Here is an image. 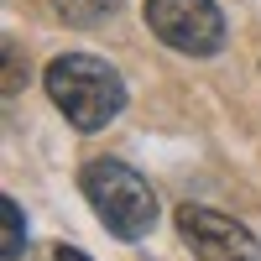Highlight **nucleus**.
I'll list each match as a JSON object with an SVG mask.
<instances>
[{"mask_svg":"<svg viewBox=\"0 0 261 261\" xmlns=\"http://www.w3.org/2000/svg\"><path fill=\"white\" fill-rule=\"evenodd\" d=\"M42 84H47L53 105L63 110V120H68L73 130H105L125 110V79L105 58H94V53H63V58H53L47 73H42Z\"/></svg>","mask_w":261,"mask_h":261,"instance_id":"1","label":"nucleus"},{"mask_svg":"<svg viewBox=\"0 0 261 261\" xmlns=\"http://www.w3.org/2000/svg\"><path fill=\"white\" fill-rule=\"evenodd\" d=\"M79 188L89 209L99 214V225L115 235V241H141V235L157 225V193L141 178L136 167H125L115 157H99L79 172Z\"/></svg>","mask_w":261,"mask_h":261,"instance_id":"2","label":"nucleus"},{"mask_svg":"<svg viewBox=\"0 0 261 261\" xmlns=\"http://www.w3.org/2000/svg\"><path fill=\"white\" fill-rule=\"evenodd\" d=\"M146 27L188 58H209L225 47V16L214 0H146Z\"/></svg>","mask_w":261,"mask_h":261,"instance_id":"3","label":"nucleus"},{"mask_svg":"<svg viewBox=\"0 0 261 261\" xmlns=\"http://www.w3.org/2000/svg\"><path fill=\"white\" fill-rule=\"evenodd\" d=\"M178 230L204 261H251L261 251V241L241 220H230L220 209H204V204H183L178 209Z\"/></svg>","mask_w":261,"mask_h":261,"instance_id":"4","label":"nucleus"},{"mask_svg":"<svg viewBox=\"0 0 261 261\" xmlns=\"http://www.w3.org/2000/svg\"><path fill=\"white\" fill-rule=\"evenodd\" d=\"M53 11L68 21V27H99L120 11V0H53Z\"/></svg>","mask_w":261,"mask_h":261,"instance_id":"5","label":"nucleus"},{"mask_svg":"<svg viewBox=\"0 0 261 261\" xmlns=\"http://www.w3.org/2000/svg\"><path fill=\"white\" fill-rule=\"evenodd\" d=\"M0 214H6V241H0V256L16 261L21 251H27V214H21V204L11 199V193H0Z\"/></svg>","mask_w":261,"mask_h":261,"instance_id":"6","label":"nucleus"},{"mask_svg":"<svg viewBox=\"0 0 261 261\" xmlns=\"http://www.w3.org/2000/svg\"><path fill=\"white\" fill-rule=\"evenodd\" d=\"M6 94H11V99L21 94V53H16V47H6Z\"/></svg>","mask_w":261,"mask_h":261,"instance_id":"7","label":"nucleus"},{"mask_svg":"<svg viewBox=\"0 0 261 261\" xmlns=\"http://www.w3.org/2000/svg\"><path fill=\"white\" fill-rule=\"evenodd\" d=\"M58 261H89V256H84L79 246H58Z\"/></svg>","mask_w":261,"mask_h":261,"instance_id":"8","label":"nucleus"},{"mask_svg":"<svg viewBox=\"0 0 261 261\" xmlns=\"http://www.w3.org/2000/svg\"><path fill=\"white\" fill-rule=\"evenodd\" d=\"M251 261H256V256H251Z\"/></svg>","mask_w":261,"mask_h":261,"instance_id":"9","label":"nucleus"}]
</instances>
